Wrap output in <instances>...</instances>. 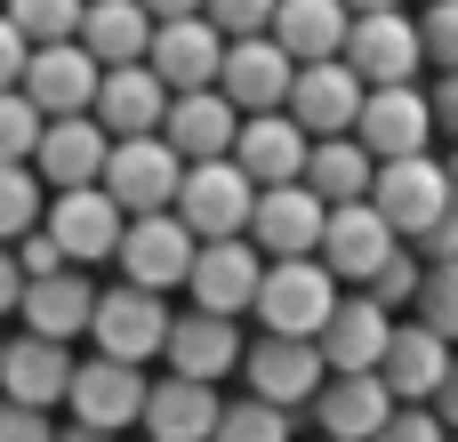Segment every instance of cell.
Listing matches in <instances>:
<instances>
[{
	"label": "cell",
	"instance_id": "30",
	"mask_svg": "<svg viewBox=\"0 0 458 442\" xmlns=\"http://www.w3.org/2000/svg\"><path fill=\"white\" fill-rule=\"evenodd\" d=\"M72 40H81L97 64H145V48H153V8H145V0H89Z\"/></svg>",
	"mask_w": 458,
	"mask_h": 442
},
{
	"label": "cell",
	"instance_id": "32",
	"mask_svg": "<svg viewBox=\"0 0 458 442\" xmlns=\"http://www.w3.org/2000/svg\"><path fill=\"white\" fill-rule=\"evenodd\" d=\"M370 177H378V153H370L354 129H346V137H314V153H306V185H314L322 201H362Z\"/></svg>",
	"mask_w": 458,
	"mask_h": 442
},
{
	"label": "cell",
	"instance_id": "36",
	"mask_svg": "<svg viewBox=\"0 0 458 442\" xmlns=\"http://www.w3.org/2000/svg\"><path fill=\"white\" fill-rule=\"evenodd\" d=\"M40 129H48V113H40L24 89H0V161H32Z\"/></svg>",
	"mask_w": 458,
	"mask_h": 442
},
{
	"label": "cell",
	"instance_id": "29",
	"mask_svg": "<svg viewBox=\"0 0 458 442\" xmlns=\"http://www.w3.org/2000/svg\"><path fill=\"white\" fill-rule=\"evenodd\" d=\"M451 354H458V346L443 338V330H427V322H394L378 378L394 387V403H435L443 378H451Z\"/></svg>",
	"mask_w": 458,
	"mask_h": 442
},
{
	"label": "cell",
	"instance_id": "19",
	"mask_svg": "<svg viewBox=\"0 0 458 442\" xmlns=\"http://www.w3.org/2000/svg\"><path fill=\"white\" fill-rule=\"evenodd\" d=\"M386 338H394V306L370 298V290H338V306H330V322H322L314 346H322L330 370H378Z\"/></svg>",
	"mask_w": 458,
	"mask_h": 442
},
{
	"label": "cell",
	"instance_id": "24",
	"mask_svg": "<svg viewBox=\"0 0 458 442\" xmlns=\"http://www.w3.org/2000/svg\"><path fill=\"white\" fill-rule=\"evenodd\" d=\"M217 411H225V395L209 387V378H153L145 387V442H209L217 435Z\"/></svg>",
	"mask_w": 458,
	"mask_h": 442
},
{
	"label": "cell",
	"instance_id": "52",
	"mask_svg": "<svg viewBox=\"0 0 458 442\" xmlns=\"http://www.w3.org/2000/svg\"><path fill=\"white\" fill-rule=\"evenodd\" d=\"M443 169H451V209H458V145H451V161H443Z\"/></svg>",
	"mask_w": 458,
	"mask_h": 442
},
{
	"label": "cell",
	"instance_id": "45",
	"mask_svg": "<svg viewBox=\"0 0 458 442\" xmlns=\"http://www.w3.org/2000/svg\"><path fill=\"white\" fill-rule=\"evenodd\" d=\"M24 56H32V40H24V32H16V16L0 8V89H16V81H24Z\"/></svg>",
	"mask_w": 458,
	"mask_h": 442
},
{
	"label": "cell",
	"instance_id": "8",
	"mask_svg": "<svg viewBox=\"0 0 458 442\" xmlns=\"http://www.w3.org/2000/svg\"><path fill=\"white\" fill-rule=\"evenodd\" d=\"M145 362H113V354H89L72 362V387H64V411L81 427H105V435H129L145 419Z\"/></svg>",
	"mask_w": 458,
	"mask_h": 442
},
{
	"label": "cell",
	"instance_id": "17",
	"mask_svg": "<svg viewBox=\"0 0 458 442\" xmlns=\"http://www.w3.org/2000/svg\"><path fill=\"white\" fill-rule=\"evenodd\" d=\"M290 81H298V64H290V48L274 40V32H250V40H225V64H217V89L242 105V113H282L290 105Z\"/></svg>",
	"mask_w": 458,
	"mask_h": 442
},
{
	"label": "cell",
	"instance_id": "11",
	"mask_svg": "<svg viewBox=\"0 0 458 442\" xmlns=\"http://www.w3.org/2000/svg\"><path fill=\"white\" fill-rule=\"evenodd\" d=\"M338 56H346V64H354L370 89H386V81H419V72H427L419 16H403V8H370V16H354Z\"/></svg>",
	"mask_w": 458,
	"mask_h": 442
},
{
	"label": "cell",
	"instance_id": "37",
	"mask_svg": "<svg viewBox=\"0 0 458 442\" xmlns=\"http://www.w3.org/2000/svg\"><path fill=\"white\" fill-rule=\"evenodd\" d=\"M411 306H419V322H427V330H443V338L458 346V258H451V266H427V282H419V298H411Z\"/></svg>",
	"mask_w": 458,
	"mask_h": 442
},
{
	"label": "cell",
	"instance_id": "20",
	"mask_svg": "<svg viewBox=\"0 0 458 442\" xmlns=\"http://www.w3.org/2000/svg\"><path fill=\"white\" fill-rule=\"evenodd\" d=\"M242 314H209V306H185V314H169V338H161V362L177 370V378H225V370H242V330H233Z\"/></svg>",
	"mask_w": 458,
	"mask_h": 442
},
{
	"label": "cell",
	"instance_id": "54",
	"mask_svg": "<svg viewBox=\"0 0 458 442\" xmlns=\"http://www.w3.org/2000/svg\"><path fill=\"white\" fill-rule=\"evenodd\" d=\"M451 442H458V435H451Z\"/></svg>",
	"mask_w": 458,
	"mask_h": 442
},
{
	"label": "cell",
	"instance_id": "42",
	"mask_svg": "<svg viewBox=\"0 0 458 442\" xmlns=\"http://www.w3.org/2000/svg\"><path fill=\"white\" fill-rule=\"evenodd\" d=\"M0 442H56V427H48V411H32V403H8V395H0Z\"/></svg>",
	"mask_w": 458,
	"mask_h": 442
},
{
	"label": "cell",
	"instance_id": "15",
	"mask_svg": "<svg viewBox=\"0 0 458 442\" xmlns=\"http://www.w3.org/2000/svg\"><path fill=\"white\" fill-rule=\"evenodd\" d=\"M322 217L330 201L298 177V185H258V209H250V242L266 258H322Z\"/></svg>",
	"mask_w": 458,
	"mask_h": 442
},
{
	"label": "cell",
	"instance_id": "33",
	"mask_svg": "<svg viewBox=\"0 0 458 442\" xmlns=\"http://www.w3.org/2000/svg\"><path fill=\"white\" fill-rule=\"evenodd\" d=\"M40 209H48L40 169H32V161H0V242H24V234L40 225Z\"/></svg>",
	"mask_w": 458,
	"mask_h": 442
},
{
	"label": "cell",
	"instance_id": "41",
	"mask_svg": "<svg viewBox=\"0 0 458 442\" xmlns=\"http://www.w3.org/2000/svg\"><path fill=\"white\" fill-rule=\"evenodd\" d=\"M370 442H451V427L435 419V403H394V419H386Z\"/></svg>",
	"mask_w": 458,
	"mask_h": 442
},
{
	"label": "cell",
	"instance_id": "18",
	"mask_svg": "<svg viewBox=\"0 0 458 442\" xmlns=\"http://www.w3.org/2000/svg\"><path fill=\"white\" fill-rule=\"evenodd\" d=\"M97 81H105V64H97L81 40H40V48L24 56V81H16V89L56 121V113H89V105H97Z\"/></svg>",
	"mask_w": 458,
	"mask_h": 442
},
{
	"label": "cell",
	"instance_id": "39",
	"mask_svg": "<svg viewBox=\"0 0 458 442\" xmlns=\"http://www.w3.org/2000/svg\"><path fill=\"white\" fill-rule=\"evenodd\" d=\"M419 282H427V266H419V250L403 242V250H394V258L370 274V298H386V306H411V298H419Z\"/></svg>",
	"mask_w": 458,
	"mask_h": 442
},
{
	"label": "cell",
	"instance_id": "28",
	"mask_svg": "<svg viewBox=\"0 0 458 442\" xmlns=\"http://www.w3.org/2000/svg\"><path fill=\"white\" fill-rule=\"evenodd\" d=\"M306 153H314V137H306L290 113H242L233 161L250 169V185H298V177H306Z\"/></svg>",
	"mask_w": 458,
	"mask_h": 442
},
{
	"label": "cell",
	"instance_id": "9",
	"mask_svg": "<svg viewBox=\"0 0 458 442\" xmlns=\"http://www.w3.org/2000/svg\"><path fill=\"white\" fill-rule=\"evenodd\" d=\"M370 201H378V209H386V225L411 242V234H427V225L451 209V169H443L435 153H394V161H378Z\"/></svg>",
	"mask_w": 458,
	"mask_h": 442
},
{
	"label": "cell",
	"instance_id": "47",
	"mask_svg": "<svg viewBox=\"0 0 458 442\" xmlns=\"http://www.w3.org/2000/svg\"><path fill=\"white\" fill-rule=\"evenodd\" d=\"M16 298H24V266H16V250L0 242V322L16 314Z\"/></svg>",
	"mask_w": 458,
	"mask_h": 442
},
{
	"label": "cell",
	"instance_id": "31",
	"mask_svg": "<svg viewBox=\"0 0 458 442\" xmlns=\"http://www.w3.org/2000/svg\"><path fill=\"white\" fill-rule=\"evenodd\" d=\"M346 24H354V8H346V0H282L266 32L290 48V64H322V56H338V48H346Z\"/></svg>",
	"mask_w": 458,
	"mask_h": 442
},
{
	"label": "cell",
	"instance_id": "34",
	"mask_svg": "<svg viewBox=\"0 0 458 442\" xmlns=\"http://www.w3.org/2000/svg\"><path fill=\"white\" fill-rule=\"evenodd\" d=\"M209 442H290V411H282V403L242 395V403H225V411H217V435H209Z\"/></svg>",
	"mask_w": 458,
	"mask_h": 442
},
{
	"label": "cell",
	"instance_id": "2",
	"mask_svg": "<svg viewBox=\"0 0 458 442\" xmlns=\"http://www.w3.org/2000/svg\"><path fill=\"white\" fill-rule=\"evenodd\" d=\"M330 306H338V274L322 258H266V282H258L250 314L266 330H282V338H322Z\"/></svg>",
	"mask_w": 458,
	"mask_h": 442
},
{
	"label": "cell",
	"instance_id": "3",
	"mask_svg": "<svg viewBox=\"0 0 458 442\" xmlns=\"http://www.w3.org/2000/svg\"><path fill=\"white\" fill-rule=\"evenodd\" d=\"M193 225L177 217V209H137L129 225H121V250H113V266H121V282H137V290H185V274H193Z\"/></svg>",
	"mask_w": 458,
	"mask_h": 442
},
{
	"label": "cell",
	"instance_id": "13",
	"mask_svg": "<svg viewBox=\"0 0 458 442\" xmlns=\"http://www.w3.org/2000/svg\"><path fill=\"white\" fill-rule=\"evenodd\" d=\"M362 97H370V81L346 64V56H322V64H298V81H290V121L306 129V137H346L354 129V113H362Z\"/></svg>",
	"mask_w": 458,
	"mask_h": 442
},
{
	"label": "cell",
	"instance_id": "10",
	"mask_svg": "<svg viewBox=\"0 0 458 442\" xmlns=\"http://www.w3.org/2000/svg\"><path fill=\"white\" fill-rule=\"evenodd\" d=\"M242 378H250V395H258V403L306 411V403L322 395L330 362H322V346H314V338H282V330H266L258 346H242Z\"/></svg>",
	"mask_w": 458,
	"mask_h": 442
},
{
	"label": "cell",
	"instance_id": "49",
	"mask_svg": "<svg viewBox=\"0 0 458 442\" xmlns=\"http://www.w3.org/2000/svg\"><path fill=\"white\" fill-rule=\"evenodd\" d=\"M56 442H121V435H105V427H81V419H72V427H56Z\"/></svg>",
	"mask_w": 458,
	"mask_h": 442
},
{
	"label": "cell",
	"instance_id": "51",
	"mask_svg": "<svg viewBox=\"0 0 458 442\" xmlns=\"http://www.w3.org/2000/svg\"><path fill=\"white\" fill-rule=\"evenodd\" d=\"M346 8H354V16H370V8H403V0H346Z\"/></svg>",
	"mask_w": 458,
	"mask_h": 442
},
{
	"label": "cell",
	"instance_id": "5",
	"mask_svg": "<svg viewBox=\"0 0 458 442\" xmlns=\"http://www.w3.org/2000/svg\"><path fill=\"white\" fill-rule=\"evenodd\" d=\"M403 250V234L386 225V209L362 193V201H330V217H322V266L346 282V290H370V274L386 266Z\"/></svg>",
	"mask_w": 458,
	"mask_h": 442
},
{
	"label": "cell",
	"instance_id": "6",
	"mask_svg": "<svg viewBox=\"0 0 458 442\" xmlns=\"http://www.w3.org/2000/svg\"><path fill=\"white\" fill-rule=\"evenodd\" d=\"M40 225L56 234V250H64L72 266H113V250H121V225H129V209H121V201H113L105 185H64V193H48Z\"/></svg>",
	"mask_w": 458,
	"mask_h": 442
},
{
	"label": "cell",
	"instance_id": "26",
	"mask_svg": "<svg viewBox=\"0 0 458 442\" xmlns=\"http://www.w3.org/2000/svg\"><path fill=\"white\" fill-rule=\"evenodd\" d=\"M64 387H72V346L64 338H40V330L0 338V395L8 403L48 411V403H64Z\"/></svg>",
	"mask_w": 458,
	"mask_h": 442
},
{
	"label": "cell",
	"instance_id": "48",
	"mask_svg": "<svg viewBox=\"0 0 458 442\" xmlns=\"http://www.w3.org/2000/svg\"><path fill=\"white\" fill-rule=\"evenodd\" d=\"M435 419L458 435V354H451V378H443V395H435Z\"/></svg>",
	"mask_w": 458,
	"mask_h": 442
},
{
	"label": "cell",
	"instance_id": "35",
	"mask_svg": "<svg viewBox=\"0 0 458 442\" xmlns=\"http://www.w3.org/2000/svg\"><path fill=\"white\" fill-rule=\"evenodd\" d=\"M0 8H8V16H16V32L40 48V40H72L89 0H0Z\"/></svg>",
	"mask_w": 458,
	"mask_h": 442
},
{
	"label": "cell",
	"instance_id": "40",
	"mask_svg": "<svg viewBox=\"0 0 458 442\" xmlns=\"http://www.w3.org/2000/svg\"><path fill=\"white\" fill-rule=\"evenodd\" d=\"M274 8H282V0H201V16H209L225 40H250V32H266V24H274Z\"/></svg>",
	"mask_w": 458,
	"mask_h": 442
},
{
	"label": "cell",
	"instance_id": "23",
	"mask_svg": "<svg viewBox=\"0 0 458 442\" xmlns=\"http://www.w3.org/2000/svg\"><path fill=\"white\" fill-rule=\"evenodd\" d=\"M89 314H97V282L81 266H56V274H24V298H16V322L40 330V338H89Z\"/></svg>",
	"mask_w": 458,
	"mask_h": 442
},
{
	"label": "cell",
	"instance_id": "22",
	"mask_svg": "<svg viewBox=\"0 0 458 442\" xmlns=\"http://www.w3.org/2000/svg\"><path fill=\"white\" fill-rule=\"evenodd\" d=\"M105 153H113V137H105L97 113H56L40 129V145H32V169H40L48 193H64V185H97L105 177Z\"/></svg>",
	"mask_w": 458,
	"mask_h": 442
},
{
	"label": "cell",
	"instance_id": "27",
	"mask_svg": "<svg viewBox=\"0 0 458 442\" xmlns=\"http://www.w3.org/2000/svg\"><path fill=\"white\" fill-rule=\"evenodd\" d=\"M169 81L153 72V64H105V81H97V121H105V137H145V129H161V113H169Z\"/></svg>",
	"mask_w": 458,
	"mask_h": 442
},
{
	"label": "cell",
	"instance_id": "12",
	"mask_svg": "<svg viewBox=\"0 0 458 442\" xmlns=\"http://www.w3.org/2000/svg\"><path fill=\"white\" fill-rule=\"evenodd\" d=\"M258 282H266V250H258L250 234H225V242H201V250H193L185 298L209 306V314H250V306H258Z\"/></svg>",
	"mask_w": 458,
	"mask_h": 442
},
{
	"label": "cell",
	"instance_id": "7",
	"mask_svg": "<svg viewBox=\"0 0 458 442\" xmlns=\"http://www.w3.org/2000/svg\"><path fill=\"white\" fill-rule=\"evenodd\" d=\"M89 338H97V354H113V362H153L161 338H169V298H161V290H137V282H113V290H97Z\"/></svg>",
	"mask_w": 458,
	"mask_h": 442
},
{
	"label": "cell",
	"instance_id": "21",
	"mask_svg": "<svg viewBox=\"0 0 458 442\" xmlns=\"http://www.w3.org/2000/svg\"><path fill=\"white\" fill-rule=\"evenodd\" d=\"M145 64L169 81V89H217V64H225V32L209 16H153V48Z\"/></svg>",
	"mask_w": 458,
	"mask_h": 442
},
{
	"label": "cell",
	"instance_id": "50",
	"mask_svg": "<svg viewBox=\"0 0 458 442\" xmlns=\"http://www.w3.org/2000/svg\"><path fill=\"white\" fill-rule=\"evenodd\" d=\"M153 16H201V0H145Z\"/></svg>",
	"mask_w": 458,
	"mask_h": 442
},
{
	"label": "cell",
	"instance_id": "25",
	"mask_svg": "<svg viewBox=\"0 0 458 442\" xmlns=\"http://www.w3.org/2000/svg\"><path fill=\"white\" fill-rule=\"evenodd\" d=\"M161 137H169L185 161H217V153H233V137H242V105H233L225 89H177L169 113H161Z\"/></svg>",
	"mask_w": 458,
	"mask_h": 442
},
{
	"label": "cell",
	"instance_id": "43",
	"mask_svg": "<svg viewBox=\"0 0 458 442\" xmlns=\"http://www.w3.org/2000/svg\"><path fill=\"white\" fill-rule=\"evenodd\" d=\"M411 250H419V266H451L458 258V209H443L427 234H411Z\"/></svg>",
	"mask_w": 458,
	"mask_h": 442
},
{
	"label": "cell",
	"instance_id": "14",
	"mask_svg": "<svg viewBox=\"0 0 458 442\" xmlns=\"http://www.w3.org/2000/svg\"><path fill=\"white\" fill-rule=\"evenodd\" d=\"M354 137H362L378 161H394V153H435V105H427V89H419V81L370 89L362 113H354Z\"/></svg>",
	"mask_w": 458,
	"mask_h": 442
},
{
	"label": "cell",
	"instance_id": "4",
	"mask_svg": "<svg viewBox=\"0 0 458 442\" xmlns=\"http://www.w3.org/2000/svg\"><path fill=\"white\" fill-rule=\"evenodd\" d=\"M177 177H185V153H177L161 129H145V137H113L97 185L137 217V209H169V201H177Z\"/></svg>",
	"mask_w": 458,
	"mask_h": 442
},
{
	"label": "cell",
	"instance_id": "1",
	"mask_svg": "<svg viewBox=\"0 0 458 442\" xmlns=\"http://www.w3.org/2000/svg\"><path fill=\"white\" fill-rule=\"evenodd\" d=\"M169 209L193 225V242H225V234H250L258 185H250V169H242L233 153H217V161H185V177H177V201H169Z\"/></svg>",
	"mask_w": 458,
	"mask_h": 442
},
{
	"label": "cell",
	"instance_id": "46",
	"mask_svg": "<svg viewBox=\"0 0 458 442\" xmlns=\"http://www.w3.org/2000/svg\"><path fill=\"white\" fill-rule=\"evenodd\" d=\"M427 105H435V129H451V145H458V72H435Z\"/></svg>",
	"mask_w": 458,
	"mask_h": 442
},
{
	"label": "cell",
	"instance_id": "53",
	"mask_svg": "<svg viewBox=\"0 0 458 442\" xmlns=\"http://www.w3.org/2000/svg\"><path fill=\"white\" fill-rule=\"evenodd\" d=\"M419 8H427V0H419Z\"/></svg>",
	"mask_w": 458,
	"mask_h": 442
},
{
	"label": "cell",
	"instance_id": "16",
	"mask_svg": "<svg viewBox=\"0 0 458 442\" xmlns=\"http://www.w3.org/2000/svg\"><path fill=\"white\" fill-rule=\"evenodd\" d=\"M306 411H314L322 442H370L386 419H394V387H386L378 370H330L322 395H314Z\"/></svg>",
	"mask_w": 458,
	"mask_h": 442
},
{
	"label": "cell",
	"instance_id": "44",
	"mask_svg": "<svg viewBox=\"0 0 458 442\" xmlns=\"http://www.w3.org/2000/svg\"><path fill=\"white\" fill-rule=\"evenodd\" d=\"M8 250H16V266H24V274H56V266H72V258L56 250V234H48V225H32V234H24V242H8Z\"/></svg>",
	"mask_w": 458,
	"mask_h": 442
},
{
	"label": "cell",
	"instance_id": "38",
	"mask_svg": "<svg viewBox=\"0 0 458 442\" xmlns=\"http://www.w3.org/2000/svg\"><path fill=\"white\" fill-rule=\"evenodd\" d=\"M419 48H427V72H458V0L419 8Z\"/></svg>",
	"mask_w": 458,
	"mask_h": 442
}]
</instances>
